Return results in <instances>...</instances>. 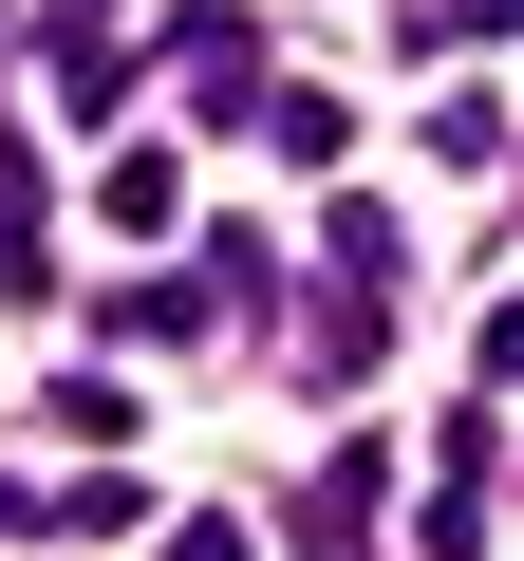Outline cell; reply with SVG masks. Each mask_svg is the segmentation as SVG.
<instances>
[{
	"mask_svg": "<svg viewBox=\"0 0 524 561\" xmlns=\"http://www.w3.org/2000/svg\"><path fill=\"white\" fill-rule=\"evenodd\" d=\"M113 94H132V57H113V38H57V113H76V131H113Z\"/></svg>",
	"mask_w": 524,
	"mask_h": 561,
	"instance_id": "3957f363",
	"label": "cell"
},
{
	"mask_svg": "<svg viewBox=\"0 0 524 561\" xmlns=\"http://www.w3.org/2000/svg\"><path fill=\"white\" fill-rule=\"evenodd\" d=\"M300 561H375V431H356V449L300 486Z\"/></svg>",
	"mask_w": 524,
	"mask_h": 561,
	"instance_id": "7a4b0ae2",
	"label": "cell"
},
{
	"mask_svg": "<svg viewBox=\"0 0 524 561\" xmlns=\"http://www.w3.org/2000/svg\"><path fill=\"white\" fill-rule=\"evenodd\" d=\"M169 76H187L206 113H243V76H262V20H243V0H187V20H169Z\"/></svg>",
	"mask_w": 524,
	"mask_h": 561,
	"instance_id": "6da1fadb",
	"label": "cell"
},
{
	"mask_svg": "<svg viewBox=\"0 0 524 561\" xmlns=\"http://www.w3.org/2000/svg\"><path fill=\"white\" fill-rule=\"evenodd\" d=\"M169 561H243V524H187V542H169Z\"/></svg>",
	"mask_w": 524,
	"mask_h": 561,
	"instance_id": "277c9868",
	"label": "cell"
}]
</instances>
